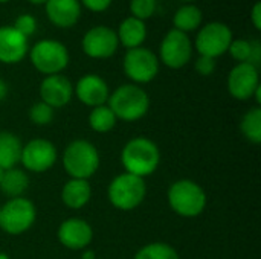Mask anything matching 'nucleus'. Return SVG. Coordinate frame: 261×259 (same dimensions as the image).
I'll use <instances>...</instances> for the list:
<instances>
[{
  "instance_id": "423d86ee",
  "label": "nucleus",
  "mask_w": 261,
  "mask_h": 259,
  "mask_svg": "<svg viewBox=\"0 0 261 259\" xmlns=\"http://www.w3.org/2000/svg\"><path fill=\"white\" fill-rule=\"evenodd\" d=\"M37 220V208L26 197L8 198L0 208V229L11 235L18 237L26 234Z\"/></svg>"
},
{
  "instance_id": "37998d69",
  "label": "nucleus",
  "mask_w": 261,
  "mask_h": 259,
  "mask_svg": "<svg viewBox=\"0 0 261 259\" xmlns=\"http://www.w3.org/2000/svg\"><path fill=\"white\" fill-rule=\"evenodd\" d=\"M0 208H2V206H0Z\"/></svg>"
},
{
  "instance_id": "72a5a7b5",
  "label": "nucleus",
  "mask_w": 261,
  "mask_h": 259,
  "mask_svg": "<svg viewBox=\"0 0 261 259\" xmlns=\"http://www.w3.org/2000/svg\"><path fill=\"white\" fill-rule=\"evenodd\" d=\"M251 21L254 24V27L257 31L261 29V2H255V5L252 6V11H251Z\"/></svg>"
},
{
  "instance_id": "79ce46f5",
  "label": "nucleus",
  "mask_w": 261,
  "mask_h": 259,
  "mask_svg": "<svg viewBox=\"0 0 261 259\" xmlns=\"http://www.w3.org/2000/svg\"><path fill=\"white\" fill-rule=\"evenodd\" d=\"M6 2H9V0H0V3H6Z\"/></svg>"
},
{
  "instance_id": "ea45409f",
  "label": "nucleus",
  "mask_w": 261,
  "mask_h": 259,
  "mask_svg": "<svg viewBox=\"0 0 261 259\" xmlns=\"http://www.w3.org/2000/svg\"><path fill=\"white\" fill-rule=\"evenodd\" d=\"M0 259H11L6 253H3V252H0Z\"/></svg>"
},
{
  "instance_id": "f257e3e1",
  "label": "nucleus",
  "mask_w": 261,
  "mask_h": 259,
  "mask_svg": "<svg viewBox=\"0 0 261 259\" xmlns=\"http://www.w3.org/2000/svg\"><path fill=\"white\" fill-rule=\"evenodd\" d=\"M121 165L125 172L145 179L156 172L161 165V150L151 139L138 136L130 139L121 150Z\"/></svg>"
},
{
  "instance_id": "a211bd4d",
  "label": "nucleus",
  "mask_w": 261,
  "mask_h": 259,
  "mask_svg": "<svg viewBox=\"0 0 261 259\" xmlns=\"http://www.w3.org/2000/svg\"><path fill=\"white\" fill-rule=\"evenodd\" d=\"M44 6L49 21L58 27H72L81 17L80 0H47Z\"/></svg>"
},
{
  "instance_id": "e433bc0d",
  "label": "nucleus",
  "mask_w": 261,
  "mask_h": 259,
  "mask_svg": "<svg viewBox=\"0 0 261 259\" xmlns=\"http://www.w3.org/2000/svg\"><path fill=\"white\" fill-rule=\"evenodd\" d=\"M83 259H96V258H95V253H93V252H86V253L83 255Z\"/></svg>"
},
{
  "instance_id": "5701e85b",
  "label": "nucleus",
  "mask_w": 261,
  "mask_h": 259,
  "mask_svg": "<svg viewBox=\"0 0 261 259\" xmlns=\"http://www.w3.org/2000/svg\"><path fill=\"white\" fill-rule=\"evenodd\" d=\"M202 20H203L202 11L196 5L188 3V5L180 6L176 11L173 17V24H174V29L188 34V32L196 31L202 24Z\"/></svg>"
},
{
  "instance_id": "6e6552de",
  "label": "nucleus",
  "mask_w": 261,
  "mask_h": 259,
  "mask_svg": "<svg viewBox=\"0 0 261 259\" xmlns=\"http://www.w3.org/2000/svg\"><path fill=\"white\" fill-rule=\"evenodd\" d=\"M159 58L147 47L128 49L122 60V69L132 84L142 85L151 82L159 73Z\"/></svg>"
},
{
  "instance_id": "9b49d317",
  "label": "nucleus",
  "mask_w": 261,
  "mask_h": 259,
  "mask_svg": "<svg viewBox=\"0 0 261 259\" xmlns=\"http://www.w3.org/2000/svg\"><path fill=\"white\" fill-rule=\"evenodd\" d=\"M193 56V41L188 34L177 29H171L162 38L159 46V63L168 69H182L185 67Z\"/></svg>"
},
{
  "instance_id": "a878e982",
  "label": "nucleus",
  "mask_w": 261,
  "mask_h": 259,
  "mask_svg": "<svg viewBox=\"0 0 261 259\" xmlns=\"http://www.w3.org/2000/svg\"><path fill=\"white\" fill-rule=\"evenodd\" d=\"M133 259H180V256L171 244L154 241L142 246Z\"/></svg>"
},
{
  "instance_id": "412c9836",
  "label": "nucleus",
  "mask_w": 261,
  "mask_h": 259,
  "mask_svg": "<svg viewBox=\"0 0 261 259\" xmlns=\"http://www.w3.org/2000/svg\"><path fill=\"white\" fill-rule=\"evenodd\" d=\"M21 140L11 131H0V168L11 169L20 163Z\"/></svg>"
},
{
  "instance_id": "f3484780",
  "label": "nucleus",
  "mask_w": 261,
  "mask_h": 259,
  "mask_svg": "<svg viewBox=\"0 0 261 259\" xmlns=\"http://www.w3.org/2000/svg\"><path fill=\"white\" fill-rule=\"evenodd\" d=\"M29 52L28 38L14 26H0V63L17 64Z\"/></svg>"
},
{
  "instance_id": "aec40b11",
  "label": "nucleus",
  "mask_w": 261,
  "mask_h": 259,
  "mask_svg": "<svg viewBox=\"0 0 261 259\" xmlns=\"http://www.w3.org/2000/svg\"><path fill=\"white\" fill-rule=\"evenodd\" d=\"M116 37L121 46H124L127 50L128 49H135V47H141L147 38V26L145 21L138 20L135 17H127L121 21L118 31H116Z\"/></svg>"
},
{
  "instance_id": "0eeeda50",
  "label": "nucleus",
  "mask_w": 261,
  "mask_h": 259,
  "mask_svg": "<svg viewBox=\"0 0 261 259\" xmlns=\"http://www.w3.org/2000/svg\"><path fill=\"white\" fill-rule=\"evenodd\" d=\"M29 60L32 66L43 75H58L69 66V50L67 47L52 38H44L37 41L29 50Z\"/></svg>"
},
{
  "instance_id": "58836bf2",
  "label": "nucleus",
  "mask_w": 261,
  "mask_h": 259,
  "mask_svg": "<svg viewBox=\"0 0 261 259\" xmlns=\"http://www.w3.org/2000/svg\"><path fill=\"white\" fill-rule=\"evenodd\" d=\"M3 176H5V169L0 168V183H2V180H3Z\"/></svg>"
},
{
  "instance_id": "39448f33",
  "label": "nucleus",
  "mask_w": 261,
  "mask_h": 259,
  "mask_svg": "<svg viewBox=\"0 0 261 259\" xmlns=\"http://www.w3.org/2000/svg\"><path fill=\"white\" fill-rule=\"evenodd\" d=\"M147 197L145 179L122 172L112 179L107 186V198L110 205L122 212H130L139 208Z\"/></svg>"
},
{
  "instance_id": "bb28decb",
  "label": "nucleus",
  "mask_w": 261,
  "mask_h": 259,
  "mask_svg": "<svg viewBox=\"0 0 261 259\" xmlns=\"http://www.w3.org/2000/svg\"><path fill=\"white\" fill-rule=\"evenodd\" d=\"M31 122L37 127H46L54 121L55 116V110L52 107H49L47 104H44L43 101H38L35 104H32V107L29 108L28 113Z\"/></svg>"
},
{
  "instance_id": "c85d7f7f",
  "label": "nucleus",
  "mask_w": 261,
  "mask_h": 259,
  "mask_svg": "<svg viewBox=\"0 0 261 259\" xmlns=\"http://www.w3.org/2000/svg\"><path fill=\"white\" fill-rule=\"evenodd\" d=\"M158 3L156 0H132L130 2V11L132 17L138 20H147L156 12Z\"/></svg>"
},
{
  "instance_id": "dca6fc26",
  "label": "nucleus",
  "mask_w": 261,
  "mask_h": 259,
  "mask_svg": "<svg viewBox=\"0 0 261 259\" xmlns=\"http://www.w3.org/2000/svg\"><path fill=\"white\" fill-rule=\"evenodd\" d=\"M40 101L49 107L61 108L67 105L73 98V85L64 75H49L40 82Z\"/></svg>"
},
{
  "instance_id": "1a4fd4ad",
  "label": "nucleus",
  "mask_w": 261,
  "mask_h": 259,
  "mask_svg": "<svg viewBox=\"0 0 261 259\" xmlns=\"http://www.w3.org/2000/svg\"><path fill=\"white\" fill-rule=\"evenodd\" d=\"M232 40V31L228 24L222 21H211L199 31L193 47H196L199 55L217 60L228 52Z\"/></svg>"
},
{
  "instance_id": "c756f323",
  "label": "nucleus",
  "mask_w": 261,
  "mask_h": 259,
  "mask_svg": "<svg viewBox=\"0 0 261 259\" xmlns=\"http://www.w3.org/2000/svg\"><path fill=\"white\" fill-rule=\"evenodd\" d=\"M12 26H14L21 35H24L26 38H29V37L34 35L35 31H37V20H35V17L31 15V14H20V15L15 18V21H14Z\"/></svg>"
},
{
  "instance_id": "393cba45",
  "label": "nucleus",
  "mask_w": 261,
  "mask_h": 259,
  "mask_svg": "<svg viewBox=\"0 0 261 259\" xmlns=\"http://www.w3.org/2000/svg\"><path fill=\"white\" fill-rule=\"evenodd\" d=\"M240 131L246 140L254 145L261 142V107L255 105L249 108L240 121Z\"/></svg>"
},
{
  "instance_id": "4468645a",
  "label": "nucleus",
  "mask_w": 261,
  "mask_h": 259,
  "mask_svg": "<svg viewBox=\"0 0 261 259\" xmlns=\"http://www.w3.org/2000/svg\"><path fill=\"white\" fill-rule=\"evenodd\" d=\"M57 238L67 250H86L93 241V229L84 218L70 217L58 226Z\"/></svg>"
},
{
  "instance_id": "c9c22d12",
  "label": "nucleus",
  "mask_w": 261,
  "mask_h": 259,
  "mask_svg": "<svg viewBox=\"0 0 261 259\" xmlns=\"http://www.w3.org/2000/svg\"><path fill=\"white\" fill-rule=\"evenodd\" d=\"M252 98H255V102H257V105L260 107V104H261V85L255 90V93H254V96Z\"/></svg>"
},
{
  "instance_id": "f8f14e48",
  "label": "nucleus",
  "mask_w": 261,
  "mask_h": 259,
  "mask_svg": "<svg viewBox=\"0 0 261 259\" xmlns=\"http://www.w3.org/2000/svg\"><path fill=\"white\" fill-rule=\"evenodd\" d=\"M81 47L89 58L107 60L113 56L119 47L116 31L109 26H93L84 34Z\"/></svg>"
},
{
  "instance_id": "2f4dec72",
  "label": "nucleus",
  "mask_w": 261,
  "mask_h": 259,
  "mask_svg": "<svg viewBox=\"0 0 261 259\" xmlns=\"http://www.w3.org/2000/svg\"><path fill=\"white\" fill-rule=\"evenodd\" d=\"M113 0H80V3L92 12H104L110 8Z\"/></svg>"
},
{
  "instance_id": "cd10ccee",
  "label": "nucleus",
  "mask_w": 261,
  "mask_h": 259,
  "mask_svg": "<svg viewBox=\"0 0 261 259\" xmlns=\"http://www.w3.org/2000/svg\"><path fill=\"white\" fill-rule=\"evenodd\" d=\"M251 50H252V44L249 40H245V38L232 40L229 44V49H228V52L237 61V64L239 63H249Z\"/></svg>"
},
{
  "instance_id": "9d476101",
  "label": "nucleus",
  "mask_w": 261,
  "mask_h": 259,
  "mask_svg": "<svg viewBox=\"0 0 261 259\" xmlns=\"http://www.w3.org/2000/svg\"><path fill=\"white\" fill-rule=\"evenodd\" d=\"M58 160V151L54 142L47 139H31L21 147L20 163L26 172L43 174L49 171Z\"/></svg>"
},
{
  "instance_id": "f704fd0d",
  "label": "nucleus",
  "mask_w": 261,
  "mask_h": 259,
  "mask_svg": "<svg viewBox=\"0 0 261 259\" xmlns=\"http://www.w3.org/2000/svg\"><path fill=\"white\" fill-rule=\"evenodd\" d=\"M8 95V84L0 78V101H3Z\"/></svg>"
},
{
  "instance_id": "6ab92c4d",
  "label": "nucleus",
  "mask_w": 261,
  "mask_h": 259,
  "mask_svg": "<svg viewBox=\"0 0 261 259\" xmlns=\"http://www.w3.org/2000/svg\"><path fill=\"white\" fill-rule=\"evenodd\" d=\"M60 197L66 208H69L72 211H78L89 205V202L92 198V186H90L89 180L69 179L63 185Z\"/></svg>"
},
{
  "instance_id": "2eb2a0df",
  "label": "nucleus",
  "mask_w": 261,
  "mask_h": 259,
  "mask_svg": "<svg viewBox=\"0 0 261 259\" xmlns=\"http://www.w3.org/2000/svg\"><path fill=\"white\" fill-rule=\"evenodd\" d=\"M73 95L78 101L90 108L107 104L110 96V89L106 79L96 73L83 75L73 85Z\"/></svg>"
},
{
  "instance_id": "4be33fe9",
  "label": "nucleus",
  "mask_w": 261,
  "mask_h": 259,
  "mask_svg": "<svg viewBox=\"0 0 261 259\" xmlns=\"http://www.w3.org/2000/svg\"><path fill=\"white\" fill-rule=\"evenodd\" d=\"M29 188V176L21 168H11L5 171L3 180L0 183V191L8 198L24 197V192Z\"/></svg>"
},
{
  "instance_id": "a19ab883",
  "label": "nucleus",
  "mask_w": 261,
  "mask_h": 259,
  "mask_svg": "<svg viewBox=\"0 0 261 259\" xmlns=\"http://www.w3.org/2000/svg\"><path fill=\"white\" fill-rule=\"evenodd\" d=\"M182 2H187V3H190V2H194V0H182Z\"/></svg>"
},
{
  "instance_id": "7ed1b4c3",
  "label": "nucleus",
  "mask_w": 261,
  "mask_h": 259,
  "mask_svg": "<svg viewBox=\"0 0 261 259\" xmlns=\"http://www.w3.org/2000/svg\"><path fill=\"white\" fill-rule=\"evenodd\" d=\"M61 163L70 179L89 180L98 172L101 166V156L90 140L75 139L64 148Z\"/></svg>"
},
{
  "instance_id": "4c0bfd02",
  "label": "nucleus",
  "mask_w": 261,
  "mask_h": 259,
  "mask_svg": "<svg viewBox=\"0 0 261 259\" xmlns=\"http://www.w3.org/2000/svg\"><path fill=\"white\" fill-rule=\"evenodd\" d=\"M29 3H32V5H44L47 0H28Z\"/></svg>"
},
{
  "instance_id": "20e7f679",
  "label": "nucleus",
  "mask_w": 261,
  "mask_h": 259,
  "mask_svg": "<svg viewBox=\"0 0 261 259\" xmlns=\"http://www.w3.org/2000/svg\"><path fill=\"white\" fill-rule=\"evenodd\" d=\"M107 105L118 121L136 122L148 113L150 96L141 85L122 84L115 92H110Z\"/></svg>"
},
{
  "instance_id": "ddd939ff",
  "label": "nucleus",
  "mask_w": 261,
  "mask_h": 259,
  "mask_svg": "<svg viewBox=\"0 0 261 259\" xmlns=\"http://www.w3.org/2000/svg\"><path fill=\"white\" fill-rule=\"evenodd\" d=\"M260 87L258 67L249 63L236 64L228 75V92L237 101L252 99L255 90Z\"/></svg>"
},
{
  "instance_id": "7c9ffc66",
  "label": "nucleus",
  "mask_w": 261,
  "mask_h": 259,
  "mask_svg": "<svg viewBox=\"0 0 261 259\" xmlns=\"http://www.w3.org/2000/svg\"><path fill=\"white\" fill-rule=\"evenodd\" d=\"M216 60L214 58H210V56H202L199 55V58L196 60V64H194V69L199 75L202 76H210L214 73L216 70Z\"/></svg>"
},
{
  "instance_id": "b1692460",
  "label": "nucleus",
  "mask_w": 261,
  "mask_h": 259,
  "mask_svg": "<svg viewBox=\"0 0 261 259\" xmlns=\"http://www.w3.org/2000/svg\"><path fill=\"white\" fill-rule=\"evenodd\" d=\"M87 122H89V127L95 133L106 134V133H110L116 127L118 119L113 114V111L109 108V105L104 104V105H99V107L92 108V111L89 113Z\"/></svg>"
},
{
  "instance_id": "f03ea898",
  "label": "nucleus",
  "mask_w": 261,
  "mask_h": 259,
  "mask_svg": "<svg viewBox=\"0 0 261 259\" xmlns=\"http://www.w3.org/2000/svg\"><path fill=\"white\" fill-rule=\"evenodd\" d=\"M167 200L170 209L184 218H196L202 215L208 205L205 189L190 179L173 182L167 191Z\"/></svg>"
},
{
  "instance_id": "473e14b6",
  "label": "nucleus",
  "mask_w": 261,
  "mask_h": 259,
  "mask_svg": "<svg viewBox=\"0 0 261 259\" xmlns=\"http://www.w3.org/2000/svg\"><path fill=\"white\" fill-rule=\"evenodd\" d=\"M252 50H251V58H249V64L258 67L261 61V43L260 40H252Z\"/></svg>"
}]
</instances>
